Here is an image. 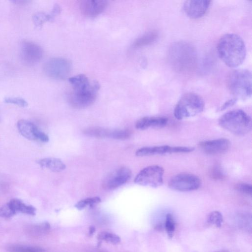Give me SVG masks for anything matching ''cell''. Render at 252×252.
I'll return each instance as SVG.
<instances>
[{
	"label": "cell",
	"instance_id": "cell-9",
	"mask_svg": "<svg viewBox=\"0 0 252 252\" xmlns=\"http://www.w3.org/2000/svg\"><path fill=\"white\" fill-rule=\"evenodd\" d=\"M200 179L196 175L187 173L178 174L173 176L168 182V187L174 190L190 191L199 188Z\"/></svg>",
	"mask_w": 252,
	"mask_h": 252
},
{
	"label": "cell",
	"instance_id": "cell-25",
	"mask_svg": "<svg viewBox=\"0 0 252 252\" xmlns=\"http://www.w3.org/2000/svg\"><path fill=\"white\" fill-rule=\"evenodd\" d=\"M101 202L99 197H94L86 198L78 202L75 207L78 210H82L88 206L93 207Z\"/></svg>",
	"mask_w": 252,
	"mask_h": 252
},
{
	"label": "cell",
	"instance_id": "cell-21",
	"mask_svg": "<svg viewBox=\"0 0 252 252\" xmlns=\"http://www.w3.org/2000/svg\"><path fill=\"white\" fill-rule=\"evenodd\" d=\"M83 133L87 135L98 138H110L111 130L101 127L93 126L85 129Z\"/></svg>",
	"mask_w": 252,
	"mask_h": 252
},
{
	"label": "cell",
	"instance_id": "cell-18",
	"mask_svg": "<svg viewBox=\"0 0 252 252\" xmlns=\"http://www.w3.org/2000/svg\"><path fill=\"white\" fill-rule=\"evenodd\" d=\"M41 167L47 168L53 172H61L66 168L65 164L59 158H46L37 161Z\"/></svg>",
	"mask_w": 252,
	"mask_h": 252
},
{
	"label": "cell",
	"instance_id": "cell-31",
	"mask_svg": "<svg viewBox=\"0 0 252 252\" xmlns=\"http://www.w3.org/2000/svg\"><path fill=\"white\" fill-rule=\"evenodd\" d=\"M50 228V224L48 222H44L41 224L32 226L30 228V232L35 234L42 233L47 231Z\"/></svg>",
	"mask_w": 252,
	"mask_h": 252
},
{
	"label": "cell",
	"instance_id": "cell-10",
	"mask_svg": "<svg viewBox=\"0 0 252 252\" xmlns=\"http://www.w3.org/2000/svg\"><path fill=\"white\" fill-rule=\"evenodd\" d=\"M194 150L193 147L185 146L162 145L145 147L138 149L135 155L138 157H145L168 154L187 153L192 152Z\"/></svg>",
	"mask_w": 252,
	"mask_h": 252
},
{
	"label": "cell",
	"instance_id": "cell-30",
	"mask_svg": "<svg viewBox=\"0 0 252 252\" xmlns=\"http://www.w3.org/2000/svg\"><path fill=\"white\" fill-rule=\"evenodd\" d=\"M235 189L238 191L251 196L252 192V185L247 183H238L235 185Z\"/></svg>",
	"mask_w": 252,
	"mask_h": 252
},
{
	"label": "cell",
	"instance_id": "cell-15",
	"mask_svg": "<svg viewBox=\"0 0 252 252\" xmlns=\"http://www.w3.org/2000/svg\"><path fill=\"white\" fill-rule=\"evenodd\" d=\"M211 2L208 0H187L184 2L183 9L189 17L198 19L206 14Z\"/></svg>",
	"mask_w": 252,
	"mask_h": 252
},
{
	"label": "cell",
	"instance_id": "cell-6",
	"mask_svg": "<svg viewBox=\"0 0 252 252\" xmlns=\"http://www.w3.org/2000/svg\"><path fill=\"white\" fill-rule=\"evenodd\" d=\"M204 106V101L200 95L188 93L184 94L177 102L174 110V115L178 120L192 117L201 113Z\"/></svg>",
	"mask_w": 252,
	"mask_h": 252
},
{
	"label": "cell",
	"instance_id": "cell-36",
	"mask_svg": "<svg viewBox=\"0 0 252 252\" xmlns=\"http://www.w3.org/2000/svg\"></svg>",
	"mask_w": 252,
	"mask_h": 252
},
{
	"label": "cell",
	"instance_id": "cell-23",
	"mask_svg": "<svg viewBox=\"0 0 252 252\" xmlns=\"http://www.w3.org/2000/svg\"><path fill=\"white\" fill-rule=\"evenodd\" d=\"M52 11L50 14H46L42 12H39L34 14L33 16L32 19L35 26L36 27H40L47 21L53 19L54 16L58 12L54 9Z\"/></svg>",
	"mask_w": 252,
	"mask_h": 252
},
{
	"label": "cell",
	"instance_id": "cell-2",
	"mask_svg": "<svg viewBox=\"0 0 252 252\" xmlns=\"http://www.w3.org/2000/svg\"><path fill=\"white\" fill-rule=\"evenodd\" d=\"M219 58L228 67L241 65L246 56V48L243 39L235 33H227L219 40L217 45Z\"/></svg>",
	"mask_w": 252,
	"mask_h": 252
},
{
	"label": "cell",
	"instance_id": "cell-4",
	"mask_svg": "<svg viewBox=\"0 0 252 252\" xmlns=\"http://www.w3.org/2000/svg\"><path fill=\"white\" fill-rule=\"evenodd\" d=\"M219 124L223 128L239 135L249 133L252 127L251 118L240 109L225 113L220 118Z\"/></svg>",
	"mask_w": 252,
	"mask_h": 252
},
{
	"label": "cell",
	"instance_id": "cell-34",
	"mask_svg": "<svg viewBox=\"0 0 252 252\" xmlns=\"http://www.w3.org/2000/svg\"><path fill=\"white\" fill-rule=\"evenodd\" d=\"M237 100V99L235 98L228 100L221 106V107L219 109V111H223L233 106L236 103Z\"/></svg>",
	"mask_w": 252,
	"mask_h": 252
},
{
	"label": "cell",
	"instance_id": "cell-26",
	"mask_svg": "<svg viewBox=\"0 0 252 252\" xmlns=\"http://www.w3.org/2000/svg\"><path fill=\"white\" fill-rule=\"evenodd\" d=\"M208 222L217 227H220L223 222L222 214L217 211L211 212L208 216Z\"/></svg>",
	"mask_w": 252,
	"mask_h": 252
},
{
	"label": "cell",
	"instance_id": "cell-7",
	"mask_svg": "<svg viewBox=\"0 0 252 252\" xmlns=\"http://www.w3.org/2000/svg\"><path fill=\"white\" fill-rule=\"evenodd\" d=\"M164 172L161 166L150 165L138 173L134 179V182L142 186L158 188L163 184Z\"/></svg>",
	"mask_w": 252,
	"mask_h": 252
},
{
	"label": "cell",
	"instance_id": "cell-12",
	"mask_svg": "<svg viewBox=\"0 0 252 252\" xmlns=\"http://www.w3.org/2000/svg\"><path fill=\"white\" fill-rule=\"evenodd\" d=\"M131 171L126 167H121L110 173L103 180L102 188L113 190L126 184L131 178Z\"/></svg>",
	"mask_w": 252,
	"mask_h": 252
},
{
	"label": "cell",
	"instance_id": "cell-24",
	"mask_svg": "<svg viewBox=\"0 0 252 252\" xmlns=\"http://www.w3.org/2000/svg\"><path fill=\"white\" fill-rule=\"evenodd\" d=\"M99 240L105 241L113 244H117L121 241L119 236L114 233L103 231L100 232L97 236Z\"/></svg>",
	"mask_w": 252,
	"mask_h": 252
},
{
	"label": "cell",
	"instance_id": "cell-22",
	"mask_svg": "<svg viewBox=\"0 0 252 252\" xmlns=\"http://www.w3.org/2000/svg\"><path fill=\"white\" fill-rule=\"evenodd\" d=\"M9 252H43L44 249L36 247L22 245H13L8 248Z\"/></svg>",
	"mask_w": 252,
	"mask_h": 252
},
{
	"label": "cell",
	"instance_id": "cell-17",
	"mask_svg": "<svg viewBox=\"0 0 252 252\" xmlns=\"http://www.w3.org/2000/svg\"><path fill=\"white\" fill-rule=\"evenodd\" d=\"M168 121V119L164 117H145L136 122L135 127L140 130L149 127H162L167 125Z\"/></svg>",
	"mask_w": 252,
	"mask_h": 252
},
{
	"label": "cell",
	"instance_id": "cell-14",
	"mask_svg": "<svg viewBox=\"0 0 252 252\" xmlns=\"http://www.w3.org/2000/svg\"><path fill=\"white\" fill-rule=\"evenodd\" d=\"M230 146L229 139L225 138L203 141L199 143L201 149L205 153L211 155L224 154L229 150Z\"/></svg>",
	"mask_w": 252,
	"mask_h": 252
},
{
	"label": "cell",
	"instance_id": "cell-27",
	"mask_svg": "<svg viewBox=\"0 0 252 252\" xmlns=\"http://www.w3.org/2000/svg\"><path fill=\"white\" fill-rule=\"evenodd\" d=\"M131 136V131L127 129L111 130L110 138L117 140L128 139Z\"/></svg>",
	"mask_w": 252,
	"mask_h": 252
},
{
	"label": "cell",
	"instance_id": "cell-33",
	"mask_svg": "<svg viewBox=\"0 0 252 252\" xmlns=\"http://www.w3.org/2000/svg\"><path fill=\"white\" fill-rule=\"evenodd\" d=\"M211 177L215 180H220L223 178V174L218 166H215L210 171Z\"/></svg>",
	"mask_w": 252,
	"mask_h": 252
},
{
	"label": "cell",
	"instance_id": "cell-28",
	"mask_svg": "<svg viewBox=\"0 0 252 252\" xmlns=\"http://www.w3.org/2000/svg\"><path fill=\"white\" fill-rule=\"evenodd\" d=\"M165 226L169 238H172L175 229V223L173 216L170 213L166 216Z\"/></svg>",
	"mask_w": 252,
	"mask_h": 252
},
{
	"label": "cell",
	"instance_id": "cell-3",
	"mask_svg": "<svg viewBox=\"0 0 252 252\" xmlns=\"http://www.w3.org/2000/svg\"><path fill=\"white\" fill-rule=\"evenodd\" d=\"M168 59L174 69L181 72L193 70L197 56L194 48L186 42L174 43L169 48Z\"/></svg>",
	"mask_w": 252,
	"mask_h": 252
},
{
	"label": "cell",
	"instance_id": "cell-13",
	"mask_svg": "<svg viewBox=\"0 0 252 252\" xmlns=\"http://www.w3.org/2000/svg\"><path fill=\"white\" fill-rule=\"evenodd\" d=\"M17 127L20 133L27 139L38 140L43 142H47L49 141L48 135L28 120H19Z\"/></svg>",
	"mask_w": 252,
	"mask_h": 252
},
{
	"label": "cell",
	"instance_id": "cell-19",
	"mask_svg": "<svg viewBox=\"0 0 252 252\" xmlns=\"http://www.w3.org/2000/svg\"><path fill=\"white\" fill-rule=\"evenodd\" d=\"M8 203L15 214L22 213L31 215L35 214L36 209L34 207L26 205L19 199L13 198Z\"/></svg>",
	"mask_w": 252,
	"mask_h": 252
},
{
	"label": "cell",
	"instance_id": "cell-29",
	"mask_svg": "<svg viewBox=\"0 0 252 252\" xmlns=\"http://www.w3.org/2000/svg\"><path fill=\"white\" fill-rule=\"evenodd\" d=\"M5 103L13 104L22 107H26L28 103L24 98L18 97H7L4 99Z\"/></svg>",
	"mask_w": 252,
	"mask_h": 252
},
{
	"label": "cell",
	"instance_id": "cell-16",
	"mask_svg": "<svg viewBox=\"0 0 252 252\" xmlns=\"http://www.w3.org/2000/svg\"><path fill=\"white\" fill-rule=\"evenodd\" d=\"M108 1L103 0H85L80 2L81 12L87 16L94 17L101 14L107 7Z\"/></svg>",
	"mask_w": 252,
	"mask_h": 252
},
{
	"label": "cell",
	"instance_id": "cell-5",
	"mask_svg": "<svg viewBox=\"0 0 252 252\" xmlns=\"http://www.w3.org/2000/svg\"><path fill=\"white\" fill-rule=\"evenodd\" d=\"M228 89L234 98L245 100L252 95V75L247 69H237L232 71L227 79Z\"/></svg>",
	"mask_w": 252,
	"mask_h": 252
},
{
	"label": "cell",
	"instance_id": "cell-8",
	"mask_svg": "<svg viewBox=\"0 0 252 252\" xmlns=\"http://www.w3.org/2000/svg\"><path fill=\"white\" fill-rule=\"evenodd\" d=\"M71 67V63L68 60L62 58H54L45 63L43 69L48 77L62 80L67 77L70 73Z\"/></svg>",
	"mask_w": 252,
	"mask_h": 252
},
{
	"label": "cell",
	"instance_id": "cell-20",
	"mask_svg": "<svg viewBox=\"0 0 252 252\" xmlns=\"http://www.w3.org/2000/svg\"><path fill=\"white\" fill-rule=\"evenodd\" d=\"M158 37V33L155 31L148 32L137 38L133 42L132 47L141 48L154 42Z\"/></svg>",
	"mask_w": 252,
	"mask_h": 252
},
{
	"label": "cell",
	"instance_id": "cell-32",
	"mask_svg": "<svg viewBox=\"0 0 252 252\" xmlns=\"http://www.w3.org/2000/svg\"><path fill=\"white\" fill-rule=\"evenodd\" d=\"M15 214L8 202L0 207V217L8 218L14 216Z\"/></svg>",
	"mask_w": 252,
	"mask_h": 252
},
{
	"label": "cell",
	"instance_id": "cell-35",
	"mask_svg": "<svg viewBox=\"0 0 252 252\" xmlns=\"http://www.w3.org/2000/svg\"><path fill=\"white\" fill-rule=\"evenodd\" d=\"M95 231V227L94 226H91L89 228V234L92 235Z\"/></svg>",
	"mask_w": 252,
	"mask_h": 252
},
{
	"label": "cell",
	"instance_id": "cell-11",
	"mask_svg": "<svg viewBox=\"0 0 252 252\" xmlns=\"http://www.w3.org/2000/svg\"><path fill=\"white\" fill-rule=\"evenodd\" d=\"M43 51L35 43L31 41H24L20 46V57L23 62L28 65H33L42 59Z\"/></svg>",
	"mask_w": 252,
	"mask_h": 252
},
{
	"label": "cell",
	"instance_id": "cell-1",
	"mask_svg": "<svg viewBox=\"0 0 252 252\" xmlns=\"http://www.w3.org/2000/svg\"><path fill=\"white\" fill-rule=\"evenodd\" d=\"M71 89L68 96L70 105L76 108H84L95 101L99 85L91 81L84 74H79L69 79Z\"/></svg>",
	"mask_w": 252,
	"mask_h": 252
}]
</instances>
